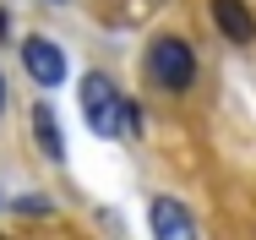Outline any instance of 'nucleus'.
<instances>
[{
  "label": "nucleus",
  "mask_w": 256,
  "mask_h": 240,
  "mask_svg": "<svg viewBox=\"0 0 256 240\" xmlns=\"http://www.w3.org/2000/svg\"><path fill=\"white\" fill-rule=\"evenodd\" d=\"M76 93H82V120H88L93 137H126V131H136V104L120 93L104 71H88Z\"/></svg>",
  "instance_id": "f257e3e1"
},
{
  "label": "nucleus",
  "mask_w": 256,
  "mask_h": 240,
  "mask_svg": "<svg viewBox=\"0 0 256 240\" xmlns=\"http://www.w3.org/2000/svg\"><path fill=\"white\" fill-rule=\"evenodd\" d=\"M142 66H148V82L164 88V93H186L196 82V49L180 33H158L148 44V55H142Z\"/></svg>",
  "instance_id": "f03ea898"
},
{
  "label": "nucleus",
  "mask_w": 256,
  "mask_h": 240,
  "mask_svg": "<svg viewBox=\"0 0 256 240\" xmlns=\"http://www.w3.org/2000/svg\"><path fill=\"white\" fill-rule=\"evenodd\" d=\"M22 66H28V77L38 82V88H60L66 82V49L54 44V39H22Z\"/></svg>",
  "instance_id": "7ed1b4c3"
},
{
  "label": "nucleus",
  "mask_w": 256,
  "mask_h": 240,
  "mask_svg": "<svg viewBox=\"0 0 256 240\" xmlns=\"http://www.w3.org/2000/svg\"><path fill=\"white\" fill-rule=\"evenodd\" d=\"M207 11H212V22H218V33L229 44H251L256 39V17L246 0H207Z\"/></svg>",
  "instance_id": "20e7f679"
},
{
  "label": "nucleus",
  "mask_w": 256,
  "mask_h": 240,
  "mask_svg": "<svg viewBox=\"0 0 256 240\" xmlns=\"http://www.w3.org/2000/svg\"><path fill=\"white\" fill-rule=\"evenodd\" d=\"M148 224H153V235H158V240H186V235H196V218H191V213H186L174 196H153Z\"/></svg>",
  "instance_id": "39448f33"
},
{
  "label": "nucleus",
  "mask_w": 256,
  "mask_h": 240,
  "mask_svg": "<svg viewBox=\"0 0 256 240\" xmlns=\"http://www.w3.org/2000/svg\"><path fill=\"white\" fill-rule=\"evenodd\" d=\"M33 142H38V153H44L50 164L66 158V137H60V115H54V104H33Z\"/></svg>",
  "instance_id": "423d86ee"
},
{
  "label": "nucleus",
  "mask_w": 256,
  "mask_h": 240,
  "mask_svg": "<svg viewBox=\"0 0 256 240\" xmlns=\"http://www.w3.org/2000/svg\"><path fill=\"white\" fill-rule=\"evenodd\" d=\"M16 207H22V213H50V202H44V196H22Z\"/></svg>",
  "instance_id": "0eeeda50"
},
{
  "label": "nucleus",
  "mask_w": 256,
  "mask_h": 240,
  "mask_svg": "<svg viewBox=\"0 0 256 240\" xmlns=\"http://www.w3.org/2000/svg\"><path fill=\"white\" fill-rule=\"evenodd\" d=\"M0 115H6V77H0Z\"/></svg>",
  "instance_id": "6e6552de"
}]
</instances>
